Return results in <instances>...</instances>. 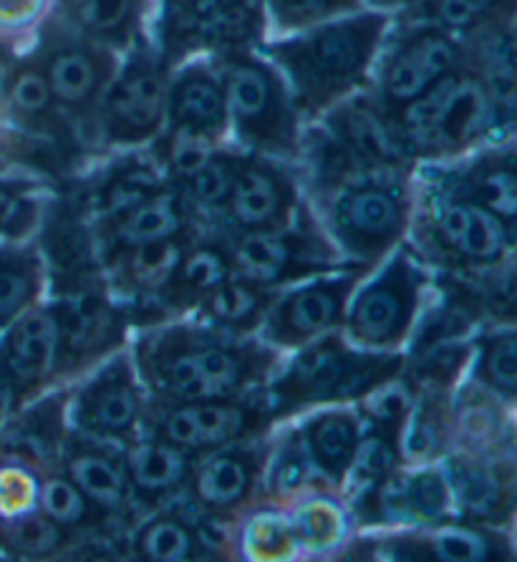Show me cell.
Returning a JSON list of instances; mask_svg holds the SVG:
<instances>
[{
  "label": "cell",
  "instance_id": "obj_1",
  "mask_svg": "<svg viewBox=\"0 0 517 562\" xmlns=\"http://www.w3.org/2000/svg\"><path fill=\"white\" fill-rule=\"evenodd\" d=\"M384 29L386 15L376 13L321 23L308 36L270 46V54L291 76L299 106L318 114L363 79Z\"/></svg>",
  "mask_w": 517,
  "mask_h": 562
},
{
  "label": "cell",
  "instance_id": "obj_2",
  "mask_svg": "<svg viewBox=\"0 0 517 562\" xmlns=\"http://www.w3.org/2000/svg\"><path fill=\"white\" fill-rule=\"evenodd\" d=\"M493 112L495 106L480 76L457 68L419 99L396 109L394 122H400V132L409 144L437 157L454 155L477 142Z\"/></svg>",
  "mask_w": 517,
  "mask_h": 562
},
{
  "label": "cell",
  "instance_id": "obj_3",
  "mask_svg": "<svg viewBox=\"0 0 517 562\" xmlns=\"http://www.w3.org/2000/svg\"><path fill=\"white\" fill-rule=\"evenodd\" d=\"M223 89L227 116H233L245 139L278 155L295 151V112L273 68L240 50H231L225 56Z\"/></svg>",
  "mask_w": 517,
  "mask_h": 562
},
{
  "label": "cell",
  "instance_id": "obj_4",
  "mask_svg": "<svg viewBox=\"0 0 517 562\" xmlns=\"http://www.w3.org/2000/svg\"><path fill=\"white\" fill-rule=\"evenodd\" d=\"M260 25L258 0H169L167 54L248 44Z\"/></svg>",
  "mask_w": 517,
  "mask_h": 562
},
{
  "label": "cell",
  "instance_id": "obj_5",
  "mask_svg": "<svg viewBox=\"0 0 517 562\" xmlns=\"http://www.w3.org/2000/svg\"><path fill=\"white\" fill-rule=\"evenodd\" d=\"M167 109L165 68L147 54H137L124 68L104 104L106 139L137 144L155 136Z\"/></svg>",
  "mask_w": 517,
  "mask_h": 562
},
{
  "label": "cell",
  "instance_id": "obj_6",
  "mask_svg": "<svg viewBox=\"0 0 517 562\" xmlns=\"http://www.w3.org/2000/svg\"><path fill=\"white\" fill-rule=\"evenodd\" d=\"M460 68V48L439 25H422L409 33L381 71V93L392 112L427 93L437 81Z\"/></svg>",
  "mask_w": 517,
  "mask_h": 562
},
{
  "label": "cell",
  "instance_id": "obj_7",
  "mask_svg": "<svg viewBox=\"0 0 517 562\" xmlns=\"http://www.w3.org/2000/svg\"><path fill=\"white\" fill-rule=\"evenodd\" d=\"M38 66L54 101L76 114L94 104L112 74V58L89 46V41L71 38L61 29L48 31Z\"/></svg>",
  "mask_w": 517,
  "mask_h": 562
},
{
  "label": "cell",
  "instance_id": "obj_8",
  "mask_svg": "<svg viewBox=\"0 0 517 562\" xmlns=\"http://www.w3.org/2000/svg\"><path fill=\"white\" fill-rule=\"evenodd\" d=\"M169 122L184 139H217L227 126V101L223 81L207 68H188L172 83L167 97Z\"/></svg>",
  "mask_w": 517,
  "mask_h": 562
},
{
  "label": "cell",
  "instance_id": "obj_9",
  "mask_svg": "<svg viewBox=\"0 0 517 562\" xmlns=\"http://www.w3.org/2000/svg\"><path fill=\"white\" fill-rule=\"evenodd\" d=\"M414 308V283L404 262L394 266L384 278L359 297L351 328L363 344H394L404 334Z\"/></svg>",
  "mask_w": 517,
  "mask_h": 562
},
{
  "label": "cell",
  "instance_id": "obj_10",
  "mask_svg": "<svg viewBox=\"0 0 517 562\" xmlns=\"http://www.w3.org/2000/svg\"><path fill=\"white\" fill-rule=\"evenodd\" d=\"M404 217L402 200L394 190L381 184H359L338 202V223L353 243L363 250H376L400 233Z\"/></svg>",
  "mask_w": 517,
  "mask_h": 562
},
{
  "label": "cell",
  "instance_id": "obj_11",
  "mask_svg": "<svg viewBox=\"0 0 517 562\" xmlns=\"http://www.w3.org/2000/svg\"><path fill=\"white\" fill-rule=\"evenodd\" d=\"M58 338L61 336H58L56 315L46 311L29 313L15 323L5 346L0 348V366L15 381V386L38 383L46 376L56 361Z\"/></svg>",
  "mask_w": 517,
  "mask_h": 562
},
{
  "label": "cell",
  "instance_id": "obj_12",
  "mask_svg": "<svg viewBox=\"0 0 517 562\" xmlns=\"http://www.w3.org/2000/svg\"><path fill=\"white\" fill-rule=\"evenodd\" d=\"M334 130L344 139L351 159L359 157L363 165L392 169L404 165V149L400 147V142L367 101L346 104L334 116Z\"/></svg>",
  "mask_w": 517,
  "mask_h": 562
},
{
  "label": "cell",
  "instance_id": "obj_13",
  "mask_svg": "<svg viewBox=\"0 0 517 562\" xmlns=\"http://www.w3.org/2000/svg\"><path fill=\"white\" fill-rule=\"evenodd\" d=\"M231 212L235 223L245 227L268 225L283 210V182L273 169L252 159L235 161V177L231 187Z\"/></svg>",
  "mask_w": 517,
  "mask_h": 562
},
{
  "label": "cell",
  "instance_id": "obj_14",
  "mask_svg": "<svg viewBox=\"0 0 517 562\" xmlns=\"http://www.w3.org/2000/svg\"><path fill=\"white\" fill-rule=\"evenodd\" d=\"M349 283H326L303 288L285 301L278 313V336L283 340H303L326 330L336 321Z\"/></svg>",
  "mask_w": 517,
  "mask_h": 562
},
{
  "label": "cell",
  "instance_id": "obj_15",
  "mask_svg": "<svg viewBox=\"0 0 517 562\" xmlns=\"http://www.w3.org/2000/svg\"><path fill=\"white\" fill-rule=\"evenodd\" d=\"M245 427V416L237 406L202 404L177 408L165 419V437L182 449L223 445Z\"/></svg>",
  "mask_w": 517,
  "mask_h": 562
},
{
  "label": "cell",
  "instance_id": "obj_16",
  "mask_svg": "<svg viewBox=\"0 0 517 562\" xmlns=\"http://www.w3.org/2000/svg\"><path fill=\"white\" fill-rule=\"evenodd\" d=\"M69 21L89 38L130 46L139 25L142 0H61Z\"/></svg>",
  "mask_w": 517,
  "mask_h": 562
},
{
  "label": "cell",
  "instance_id": "obj_17",
  "mask_svg": "<svg viewBox=\"0 0 517 562\" xmlns=\"http://www.w3.org/2000/svg\"><path fill=\"white\" fill-rule=\"evenodd\" d=\"M87 422L99 431L124 434L137 419V396L124 369L109 371L104 379L91 386L83 402Z\"/></svg>",
  "mask_w": 517,
  "mask_h": 562
},
{
  "label": "cell",
  "instance_id": "obj_18",
  "mask_svg": "<svg viewBox=\"0 0 517 562\" xmlns=\"http://www.w3.org/2000/svg\"><path fill=\"white\" fill-rule=\"evenodd\" d=\"M361 366L349 361L344 348L338 344H326L321 348H313L299 361L293 371V383L299 394L306 396H336V391L349 389L353 383L356 371Z\"/></svg>",
  "mask_w": 517,
  "mask_h": 562
},
{
  "label": "cell",
  "instance_id": "obj_19",
  "mask_svg": "<svg viewBox=\"0 0 517 562\" xmlns=\"http://www.w3.org/2000/svg\"><path fill=\"white\" fill-rule=\"evenodd\" d=\"M180 227V210L177 198L169 192H155L137 207L124 215V223L119 227V235L126 245H155L165 243L175 229Z\"/></svg>",
  "mask_w": 517,
  "mask_h": 562
},
{
  "label": "cell",
  "instance_id": "obj_20",
  "mask_svg": "<svg viewBox=\"0 0 517 562\" xmlns=\"http://www.w3.org/2000/svg\"><path fill=\"white\" fill-rule=\"evenodd\" d=\"M356 422L351 414H324L311 424L308 445L318 467L328 472H344L356 454Z\"/></svg>",
  "mask_w": 517,
  "mask_h": 562
},
{
  "label": "cell",
  "instance_id": "obj_21",
  "mask_svg": "<svg viewBox=\"0 0 517 562\" xmlns=\"http://www.w3.org/2000/svg\"><path fill=\"white\" fill-rule=\"evenodd\" d=\"M36 293V260L21 250H0V328H5Z\"/></svg>",
  "mask_w": 517,
  "mask_h": 562
},
{
  "label": "cell",
  "instance_id": "obj_22",
  "mask_svg": "<svg viewBox=\"0 0 517 562\" xmlns=\"http://www.w3.org/2000/svg\"><path fill=\"white\" fill-rule=\"evenodd\" d=\"M515 0H422L419 15L445 31H472L480 23H493L499 13H513Z\"/></svg>",
  "mask_w": 517,
  "mask_h": 562
},
{
  "label": "cell",
  "instance_id": "obj_23",
  "mask_svg": "<svg viewBox=\"0 0 517 562\" xmlns=\"http://www.w3.org/2000/svg\"><path fill=\"white\" fill-rule=\"evenodd\" d=\"M126 467H130L132 482L137 484V490L149 492V495L175 487L184 472L182 457L162 445H142L132 449Z\"/></svg>",
  "mask_w": 517,
  "mask_h": 562
},
{
  "label": "cell",
  "instance_id": "obj_24",
  "mask_svg": "<svg viewBox=\"0 0 517 562\" xmlns=\"http://www.w3.org/2000/svg\"><path fill=\"white\" fill-rule=\"evenodd\" d=\"M114 326L112 313L94 295H83L66 308L61 323H58V336H64V346L69 351H87L99 340H104L106 330Z\"/></svg>",
  "mask_w": 517,
  "mask_h": 562
},
{
  "label": "cell",
  "instance_id": "obj_25",
  "mask_svg": "<svg viewBox=\"0 0 517 562\" xmlns=\"http://www.w3.org/2000/svg\"><path fill=\"white\" fill-rule=\"evenodd\" d=\"M250 484V467L245 459L225 454L212 459V462L200 472L198 492L207 505L225 507L240 499L248 492Z\"/></svg>",
  "mask_w": 517,
  "mask_h": 562
},
{
  "label": "cell",
  "instance_id": "obj_26",
  "mask_svg": "<svg viewBox=\"0 0 517 562\" xmlns=\"http://www.w3.org/2000/svg\"><path fill=\"white\" fill-rule=\"evenodd\" d=\"M74 482L81 492L104 507H119L124 497V482L116 467L99 454H79L71 462Z\"/></svg>",
  "mask_w": 517,
  "mask_h": 562
},
{
  "label": "cell",
  "instance_id": "obj_27",
  "mask_svg": "<svg viewBox=\"0 0 517 562\" xmlns=\"http://www.w3.org/2000/svg\"><path fill=\"white\" fill-rule=\"evenodd\" d=\"M8 104L21 119L36 122L50 114L54 106V93L48 89V81L41 66L25 64L8 81Z\"/></svg>",
  "mask_w": 517,
  "mask_h": 562
},
{
  "label": "cell",
  "instance_id": "obj_28",
  "mask_svg": "<svg viewBox=\"0 0 517 562\" xmlns=\"http://www.w3.org/2000/svg\"><path fill=\"white\" fill-rule=\"evenodd\" d=\"M194 361H198V371H200L202 398L227 396L240 389L245 366L235 353L225 351L223 346L194 348Z\"/></svg>",
  "mask_w": 517,
  "mask_h": 562
},
{
  "label": "cell",
  "instance_id": "obj_29",
  "mask_svg": "<svg viewBox=\"0 0 517 562\" xmlns=\"http://www.w3.org/2000/svg\"><path fill=\"white\" fill-rule=\"evenodd\" d=\"M454 248L474 260H493L503 250V225L482 204L468 202V217Z\"/></svg>",
  "mask_w": 517,
  "mask_h": 562
},
{
  "label": "cell",
  "instance_id": "obj_30",
  "mask_svg": "<svg viewBox=\"0 0 517 562\" xmlns=\"http://www.w3.org/2000/svg\"><path fill=\"white\" fill-rule=\"evenodd\" d=\"M454 490L462 505L474 515H493L505 502L503 484L485 467H457Z\"/></svg>",
  "mask_w": 517,
  "mask_h": 562
},
{
  "label": "cell",
  "instance_id": "obj_31",
  "mask_svg": "<svg viewBox=\"0 0 517 562\" xmlns=\"http://www.w3.org/2000/svg\"><path fill=\"white\" fill-rule=\"evenodd\" d=\"M268 5L281 29H311L334 15L351 13L361 3L359 0H268Z\"/></svg>",
  "mask_w": 517,
  "mask_h": 562
},
{
  "label": "cell",
  "instance_id": "obj_32",
  "mask_svg": "<svg viewBox=\"0 0 517 562\" xmlns=\"http://www.w3.org/2000/svg\"><path fill=\"white\" fill-rule=\"evenodd\" d=\"M291 243L278 240V237H252L243 243L237 252V262L245 270V276L252 280H276L291 262Z\"/></svg>",
  "mask_w": 517,
  "mask_h": 562
},
{
  "label": "cell",
  "instance_id": "obj_33",
  "mask_svg": "<svg viewBox=\"0 0 517 562\" xmlns=\"http://www.w3.org/2000/svg\"><path fill=\"white\" fill-rule=\"evenodd\" d=\"M235 161L225 155H215V157H202L200 165L192 169L188 175L190 177V187L194 200L202 204H220L231 198V187H233V177H235Z\"/></svg>",
  "mask_w": 517,
  "mask_h": 562
},
{
  "label": "cell",
  "instance_id": "obj_34",
  "mask_svg": "<svg viewBox=\"0 0 517 562\" xmlns=\"http://www.w3.org/2000/svg\"><path fill=\"white\" fill-rule=\"evenodd\" d=\"M139 544L144 555L159 562L184 560L192 552L190 532L180 522H175V519H157V522H151L142 532Z\"/></svg>",
  "mask_w": 517,
  "mask_h": 562
},
{
  "label": "cell",
  "instance_id": "obj_35",
  "mask_svg": "<svg viewBox=\"0 0 517 562\" xmlns=\"http://www.w3.org/2000/svg\"><path fill=\"white\" fill-rule=\"evenodd\" d=\"M58 540H61L58 527L54 522H46V519L33 517V515L15 517L3 532V542L8 548L29 552V555H41V552L54 550Z\"/></svg>",
  "mask_w": 517,
  "mask_h": 562
},
{
  "label": "cell",
  "instance_id": "obj_36",
  "mask_svg": "<svg viewBox=\"0 0 517 562\" xmlns=\"http://www.w3.org/2000/svg\"><path fill=\"white\" fill-rule=\"evenodd\" d=\"M210 305L220 321L248 323L260 311V295L245 283H217Z\"/></svg>",
  "mask_w": 517,
  "mask_h": 562
},
{
  "label": "cell",
  "instance_id": "obj_37",
  "mask_svg": "<svg viewBox=\"0 0 517 562\" xmlns=\"http://www.w3.org/2000/svg\"><path fill=\"white\" fill-rule=\"evenodd\" d=\"M431 552L435 558L447 562H472L487 558V542L482 535L468 530H442L431 540Z\"/></svg>",
  "mask_w": 517,
  "mask_h": 562
},
{
  "label": "cell",
  "instance_id": "obj_38",
  "mask_svg": "<svg viewBox=\"0 0 517 562\" xmlns=\"http://www.w3.org/2000/svg\"><path fill=\"white\" fill-rule=\"evenodd\" d=\"M41 502H44V509L50 519H56V522H79L87 513V505H83V497H81V490L76 487L71 482H64V480H50L46 482L44 487V495H41Z\"/></svg>",
  "mask_w": 517,
  "mask_h": 562
},
{
  "label": "cell",
  "instance_id": "obj_39",
  "mask_svg": "<svg viewBox=\"0 0 517 562\" xmlns=\"http://www.w3.org/2000/svg\"><path fill=\"white\" fill-rule=\"evenodd\" d=\"M515 336H497L487 348L485 356V371L490 381L499 386L507 394L515 391V379H517V359H515Z\"/></svg>",
  "mask_w": 517,
  "mask_h": 562
},
{
  "label": "cell",
  "instance_id": "obj_40",
  "mask_svg": "<svg viewBox=\"0 0 517 562\" xmlns=\"http://www.w3.org/2000/svg\"><path fill=\"white\" fill-rule=\"evenodd\" d=\"M406 499H409V507L422 517H437L442 515L449 497L445 482L439 480L437 474H419L417 480L409 482V490H406Z\"/></svg>",
  "mask_w": 517,
  "mask_h": 562
},
{
  "label": "cell",
  "instance_id": "obj_41",
  "mask_svg": "<svg viewBox=\"0 0 517 562\" xmlns=\"http://www.w3.org/2000/svg\"><path fill=\"white\" fill-rule=\"evenodd\" d=\"M474 187L482 192L485 204L503 212L505 217H513L515 212V177L510 165L487 169L485 175L474 180Z\"/></svg>",
  "mask_w": 517,
  "mask_h": 562
},
{
  "label": "cell",
  "instance_id": "obj_42",
  "mask_svg": "<svg viewBox=\"0 0 517 562\" xmlns=\"http://www.w3.org/2000/svg\"><path fill=\"white\" fill-rule=\"evenodd\" d=\"M223 276H225V262L215 250H198L182 268L184 283H188L192 291L217 288V283H223Z\"/></svg>",
  "mask_w": 517,
  "mask_h": 562
},
{
  "label": "cell",
  "instance_id": "obj_43",
  "mask_svg": "<svg viewBox=\"0 0 517 562\" xmlns=\"http://www.w3.org/2000/svg\"><path fill=\"white\" fill-rule=\"evenodd\" d=\"M33 487L19 470H0V515H19L31 502Z\"/></svg>",
  "mask_w": 517,
  "mask_h": 562
},
{
  "label": "cell",
  "instance_id": "obj_44",
  "mask_svg": "<svg viewBox=\"0 0 517 562\" xmlns=\"http://www.w3.org/2000/svg\"><path fill=\"white\" fill-rule=\"evenodd\" d=\"M353 457H356V462H359L356 467H359V470L369 476H381L384 472H389V467H392V462H394L392 445L379 437L367 441L359 454H353Z\"/></svg>",
  "mask_w": 517,
  "mask_h": 562
},
{
  "label": "cell",
  "instance_id": "obj_45",
  "mask_svg": "<svg viewBox=\"0 0 517 562\" xmlns=\"http://www.w3.org/2000/svg\"><path fill=\"white\" fill-rule=\"evenodd\" d=\"M44 0H0V25H25L36 19Z\"/></svg>",
  "mask_w": 517,
  "mask_h": 562
},
{
  "label": "cell",
  "instance_id": "obj_46",
  "mask_svg": "<svg viewBox=\"0 0 517 562\" xmlns=\"http://www.w3.org/2000/svg\"><path fill=\"white\" fill-rule=\"evenodd\" d=\"M303 476H306V464H303V459L291 457L281 464V484H283V487H288V490L299 487V484L303 482Z\"/></svg>",
  "mask_w": 517,
  "mask_h": 562
},
{
  "label": "cell",
  "instance_id": "obj_47",
  "mask_svg": "<svg viewBox=\"0 0 517 562\" xmlns=\"http://www.w3.org/2000/svg\"><path fill=\"white\" fill-rule=\"evenodd\" d=\"M15 381L8 376V371L0 366V422L5 419L8 414H11L13 402H15Z\"/></svg>",
  "mask_w": 517,
  "mask_h": 562
},
{
  "label": "cell",
  "instance_id": "obj_48",
  "mask_svg": "<svg viewBox=\"0 0 517 562\" xmlns=\"http://www.w3.org/2000/svg\"><path fill=\"white\" fill-rule=\"evenodd\" d=\"M379 5H396V3H406V0H374Z\"/></svg>",
  "mask_w": 517,
  "mask_h": 562
}]
</instances>
